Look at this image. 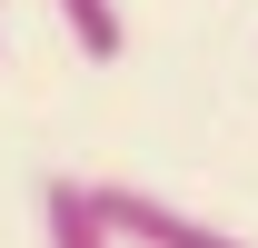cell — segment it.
Wrapping results in <instances>:
<instances>
[{"label":"cell","instance_id":"6da1fadb","mask_svg":"<svg viewBox=\"0 0 258 248\" xmlns=\"http://www.w3.org/2000/svg\"><path fill=\"white\" fill-rule=\"evenodd\" d=\"M99 209H109V228H119V248H248L238 228H209V218H189L179 199H159V189H109L99 179Z\"/></svg>","mask_w":258,"mask_h":248},{"label":"cell","instance_id":"7a4b0ae2","mask_svg":"<svg viewBox=\"0 0 258 248\" xmlns=\"http://www.w3.org/2000/svg\"><path fill=\"white\" fill-rule=\"evenodd\" d=\"M40 238L50 248H119V228L99 209V179H40Z\"/></svg>","mask_w":258,"mask_h":248},{"label":"cell","instance_id":"3957f363","mask_svg":"<svg viewBox=\"0 0 258 248\" xmlns=\"http://www.w3.org/2000/svg\"><path fill=\"white\" fill-rule=\"evenodd\" d=\"M60 30L80 40V60H119V50H129V20H119V0H60Z\"/></svg>","mask_w":258,"mask_h":248}]
</instances>
